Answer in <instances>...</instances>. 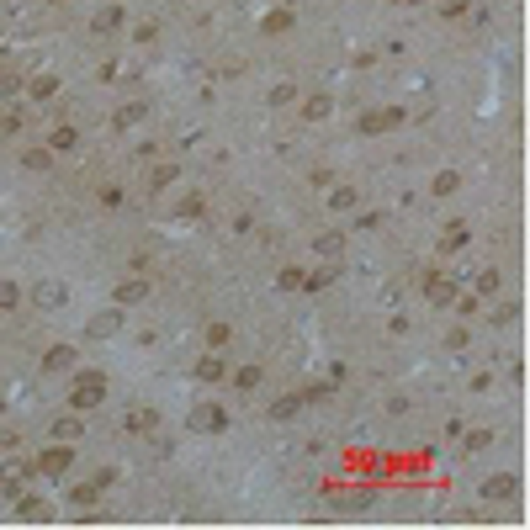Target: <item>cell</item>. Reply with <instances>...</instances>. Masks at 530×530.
<instances>
[{
  "label": "cell",
  "mask_w": 530,
  "mask_h": 530,
  "mask_svg": "<svg viewBox=\"0 0 530 530\" xmlns=\"http://www.w3.org/2000/svg\"><path fill=\"white\" fill-rule=\"evenodd\" d=\"M101 403H107V376H101V372H85L80 382L69 387V409L74 414H90V409H101Z\"/></svg>",
  "instance_id": "6da1fadb"
},
{
  "label": "cell",
  "mask_w": 530,
  "mask_h": 530,
  "mask_svg": "<svg viewBox=\"0 0 530 530\" xmlns=\"http://www.w3.org/2000/svg\"><path fill=\"white\" fill-rule=\"evenodd\" d=\"M191 430H202V435H217V430H229V409H217V403H202V409H191Z\"/></svg>",
  "instance_id": "7a4b0ae2"
},
{
  "label": "cell",
  "mask_w": 530,
  "mask_h": 530,
  "mask_svg": "<svg viewBox=\"0 0 530 530\" xmlns=\"http://www.w3.org/2000/svg\"><path fill=\"white\" fill-rule=\"evenodd\" d=\"M69 461H74V451H69V440H59V446H48L43 456L32 461L37 472H48V477H59V472H69Z\"/></svg>",
  "instance_id": "3957f363"
},
{
  "label": "cell",
  "mask_w": 530,
  "mask_h": 530,
  "mask_svg": "<svg viewBox=\"0 0 530 530\" xmlns=\"http://www.w3.org/2000/svg\"><path fill=\"white\" fill-rule=\"evenodd\" d=\"M515 494H519V477H509V472L504 477H488L477 488V498H488V504H504V498H515Z\"/></svg>",
  "instance_id": "277c9868"
},
{
  "label": "cell",
  "mask_w": 530,
  "mask_h": 530,
  "mask_svg": "<svg viewBox=\"0 0 530 530\" xmlns=\"http://www.w3.org/2000/svg\"><path fill=\"white\" fill-rule=\"evenodd\" d=\"M424 297H430V302H451V297H456V281L440 276V271H430V276H424Z\"/></svg>",
  "instance_id": "5b68a950"
},
{
  "label": "cell",
  "mask_w": 530,
  "mask_h": 530,
  "mask_svg": "<svg viewBox=\"0 0 530 530\" xmlns=\"http://www.w3.org/2000/svg\"><path fill=\"white\" fill-rule=\"evenodd\" d=\"M117 329H122V313L111 308V313H96V318H90L85 334H90V339H107V334H117Z\"/></svg>",
  "instance_id": "8992f818"
},
{
  "label": "cell",
  "mask_w": 530,
  "mask_h": 530,
  "mask_svg": "<svg viewBox=\"0 0 530 530\" xmlns=\"http://www.w3.org/2000/svg\"><path fill=\"white\" fill-rule=\"evenodd\" d=\"M302 403H308V393H287V398H276V403H271V419H297Z\"/></svg>",
  "instance_id": "52a82bcc"
},
{
  "label": "cell",
  "mask_w": 530,
  "mask_h": 530,
  "mask_svg": "<svg viewBox=\"0 0 530 530\" xmlns=\"http://www.w3.org/2000/svg\"><path fill=\"white\" fill-rule=\"evenodd\" d=\"M144 297H149V281L144 276H128L117 287V302H122V308H128V302H144Z\"/></svg>",
  "instance_id": "ba28073f"
},
{
  "label": "cell",
  "mask_w": 530,
  "mask_h": 530,
  "mask_svg": "<svg viewBox=\"0 0 530 530\" xmlns=\"http://www.w3.org/2000/svg\"><path fill=\"white\" fill-rule=\"evenodd\" d=\"M69 366H74V350L69 345H53L48 355H43V372H69Z\"/></svg>",
  "instance_id": "9c48e42d"
},
{
  "label": "cell",
  "mask_w": 530,
  "mask_h": 530,
  "mask_svg": "<svg viewBox=\"0 0 530 530\" xmlns=\"http://www.w3.org/2000/svg\"><path fill=\"white\" fill-rule=\"evenodd\" d=\"M403 122V111H372V117L361 122V132H387V128H398Z\"/></svg>",
  "instance_id": "30bf717a"
},
{
  "label": "cell",
  "mask_w": 530,
  "mask_h": 530,
  "mask_svg": "<svg viewBox=\"0 0 530 530\" xmlns=\"http://www.w3.org/2000/svg\"><path fill=\"white\" fill-rule=\"evenodd\" d=\"M59 302H64V287H59V281H43V287H37V308H43V313H53Z\"/></svg>",
  "instance_id": "8fae6325"
},
{
  "label": "cell",
  "mask_w": 530,
  "mask_h": 530,
  "mask_svg": "<svg viewBox=\"0 0 530 530\" xmlns=\"http://www.w3.org/2000/svg\"><path fill=\"white\" fill-rule=\"evenodd\" d=\"M196 376H202V382H223V376H229V366L217 361V355H202V361H196Z\"/></svg>",
  "instance_id": "7c38bea8"
},
{
  "label": "cell",
  "mask_w": 530,
  "mask_h": 530,
  "mask_svg": "<svg viewBox=\"0 0 530 530\" xmlns=\"http://www.w3.org/2000/svg\"><path fill=\"white\" fill-rule=\"evenodd\" d=\"M154 424H159V414H154V409H132V414H128V430H132V435L154 430Z\"/></svg>",
  "instance_id": "4fadbf2b"
},
{
  "label": "cell",
  "mask_w": 530,
  "mask_h": 530,
  "mask_svg": "<svg viewBox=\"0 0 530 530\" xmlns=\"http://www.w3.org/2000/svg\"><path fill=\"white\" fill-rule=\"evenodd\" d=\"M101 488H107V482L96 477V482H85V488H74L69 498H74V504H80V509H90V504H96V498H101Z\"/></svg>",
  "instance_id": "5bb4252c"
},
{
  "label": "cell",
  "mask_w": 530,
  "mask_h": 530,
  "mask_svg": "<svg viewBox=\"0 0 530 530\" xmlns=\"http://www.w3.org/2000/svg\"><path fill=\"white\" fill-rule=\"evenodd\" d=\"M22 111H0V144H6V138H16V132H22Z\"/></svg>",
  "instance_id": "9a60e30c"
},
{
  "label": "cell",
  "mask_w": 530,
  "mask_h": 530,
  "mask_svg": "<svg viewBox=\"0 0 530 530\" xmlns=\"http://www.w3.org/2000/svg\"><path fill=\"white\" fill-rule=\"evenodd\" d=\"M440 250H467V229H461V223H451V229L440 233Z\"/></svg>",
  "instance_id": "2e32d148"
},
{
  "label": "cell",
  "mask_w": 530,
  "mask_h": 530,
  "mask_svg": "<svg viewBox=\"0 0 530 530\" xmlns=\"http://www.w3.org/2000/svg\"><path fill=\"white\" fill-rule=\"evenodd\" d=\"M329 107H334L329 96H313L308 107H302V117H308V122H324V117H329Z\"/></svg>",
  "instance_id": "e0dca14e"
},
{
  "label": "cell",
  "mask_w": 530,
  "mask_h": 530,
  "mask_svg": "<svg viewBox=\"0 0 530 530\" xmlns=\"http://www.w3.org/2000/svg\"><path fill=\"white\" fill-rule=\"evenodd\" d=\"M53 90H59V80H53V74H37V80H32V101H48Z\"/></svg>",
  "instance_id": "ac0fdd59"
},
{
  "label": "cell",
  "mask_w": 530,
  "mask_h": 530,
  "mask_svg": "<svg viewBox=\"0 0 530 530\" xmlns=\"http://www.w3.org/2000/svg\"><path fill=\"white\" fill-rule=\"evenodd\" d=\"M472 287H477V297H494V292H498V271H477Z\"/></svg>",
  "instance_id": "d6986e66"
},
{
  "label": "cell",
  "mask_w": 530,
  "mask_h": 530,
  "mask_svg": "<svg viewBox=\"0 0 530 530\" xmlns=\"http://www.w3.org/2000/svg\"><path fill=\"white\" fill-rule=\"evenodd\" d=\"M229 339H233V329H229V324H207V345H212V350H223Z\"/></svg>",
  "instance_id": "ffe728a7"
},
{
  "label": "cell",
  "mask_w": 530,
  "mask_h": 530,
  "mask_svg": "<svg viewBox=\"0 0 530 530\" xmlns=\"http://www.w3.org/2000/svg\"><path fill=\"white\" fill-rule=\"evenodd\" d=\"M117 27H122V11H117V6H107V11L96 16V32H117Z\"/></svg>",
  "instance_id": "44dd1931"
},
{
  "label": "cell",
  "mask_w": 530,
  "mask_h": 530,
  "mask_svg": "<svg viewBox=\"0 0 530 530\" xmlns=\"http://www.w3.org/2000/svg\"><path fill=\"white\" fill-rule=\"evenodd\" d=\"M281 292H302V281H308V276H302V271H297V265H287V271H281Z\"/></svg>",
  "instance_id": "7402d4cb"
},
{
  "label": "cell",
  "mask_w": 530,
  "mask_h": 530,
  "mask_svg": "<svg viewBox=\"0 0 530 530\" xmlns=\"http://www.w3.org/2000/svg\"><path fill=\"white\" fill-rule=\"evenodd\" d=\"M170 181H175V165H159L154 175H149V191H165Z\"/></svg>",
  "instance_id": "603a6c76"
},
{
  "label": "cell",
  "mask_w": 530,
  "mask_h": 530,
  "mask_svg": "<svg viewBox=\"0 0 530 530\" xmlns=\"http://www.w3.org/2000/svg\"><path fill=\"white\" fill-rule=\"evenodd\" d=\"M22 159H27V170H48V165H53V154H48V149H27Z\"/></svg>",
  "instance_id": "cb8c5ba5"
},
{
  "label": "cell",
  "mask_w": 530,
  "mask_h": 530,
  "mask_svg": "<svg viewBox=\"0 0 530 530\" xmlns=\"http://www.w3.org/2000/svg\"><path fill=\"white\" fill-rule=\"evenodd\" d=\"M329 207H334V212H350V207H355V191H350V186H339V191L329 196Z\"/></svg>",
  "instance_id": "d4e9b609"
},
{
  "label": "cell",
  "mask_w": 530,
  "mask_h": 530,
  "mask_svg": "<svg viewBox=\"0 0 530 530\" xmlns=\"http://www.w3.org/2000/svg\"><path fill=\"white\" fill-rule=\"evenodd\" d=\"M233 387H260V366H239V372H233Z\"/></svg>",
  "instance_id": "484cf974"
},
{
  "label": "cell",
  "mask_w": 530,
  "mask_h": 530,
  "mask_svg": "<svg viewBox=\"0 0 530 530\" xmlns=\"http://www.w3.org/2000/svg\"><path fill=\"white\" fill-rule=\"evenodd\" d=\"M80 430H85L80 419H59V424H53V435H59V440H80Z\"/></svg>",
  "instance_id": "4316f807"
},
{
  "label": "cell",
  "mask_w": 530,
  "mask_h": 530,
  "mask_svg": "<svg viewBox=\"0 0 530 530\" xmlns=\"http://www.w3.org/2000/svg\"><path fill=\"white\" fill-rule=\"evenodd\" d=\"M488 446H494V435H488V430H472V435H467V451H472V456H477V451H488Z\"/></svg>",
  "instance_id": "83f0119b"
},
{
  "label": "cell",
  "mask_w": 530,
  "mask_h": 530,
  "mask_svg": "<svg viewBox=\"0 0 530 530\" xmlns=\"http://www.w3.org/2000/svg\"><path fill=\"white\" fill-rule=\"evenodd\" d=\"M144 117H149V111L138 107V101H132V107H122V111H117V122H122V128H132V122H144Z\"/></svg>",
  "instance_id": "f1b7e54d"
},
{
  "label": "cell",
  "mask_w": 530,
  "mask_h": 530,
  "mask_svg": "<svg viewBox=\"0 0 530 530\" xmlns=\"http://www.w3.org/2000/svg\"><path fill=\"white\" fill-rule=\"evenodd\" d=\"M53 149H74V128H69V122H59V128H53Z\"/></svg>",
  "instance_id": "f546056e"
},
{
  "label": "cell",
  "mask_w": 530,
  "mask_h": 530,
  "mask_svg": "<svg viewBox=\"0 0 530 530\" xmlns=\"http://www.w3.org/2000/svg\"><path fill=\"white\" fill-rule=\"evenodd\" d=\"M339 250H345V239H339V233H324V239H318V254H329V260H334Z\"/></svg>",
  "instance_id": "4dcf8cb0"
},
{
  "label": "cell",
  "mask_w": 530,
  "mask_h": 530,
  "mask_svg": "<svg viewBox=\"0 0 530 530\" xmlns=\"http://www.w3.org/2000/svg\"><path fill=\"white\" fill-rule=\"evenodd\" d=\"M456 191V175H451V170H440V175H435V196H451Z\"/></svg>",
  "instance_id": "1f68e13d"
},
{
  "label": "cell",
  "mask_w": 530,
  "mask_h": 530,
  "mask_svg": "<svg viewBox=\"0 0 530 530\" xmlns=\"http://www.w3.org/2000/svg\"><path fill=\"white\" fill-rule=\"evenodd\" d=\"M22 302V287H11V281H0V308H16Z\"/></svg>",
  "instance_id": "d6a6232c"
},
{
  "label": "cell",
  "mask_w": 530,
  "mask_h": 530,
  "mask_svg": "<svg viewBox=\"0 0 530 530\" xmlns=\"http://www.w3.org/2000/svg\"><path fill=\"white\" fill-rule=\"evenodd\" d=\"M287 27H292L287 11H271V16H265V32H287Z\"/></svg>",
  "instance_id": "836d02e7"
},
{
  "label": "cell",
  "mask_w": 530,
  "mask_h": 530,
  "mask_svg": "<svg viewBox=\"0 0 530 530\" xmlns=\"http://www.w3.org/2000/svg\"><path fill=\"white\" fill-rule=\"evenodd\" d=\"M0 472H6V467H0Z\"/></svg>",
  "instance_id": "e575fe53"
}]
</instances>
